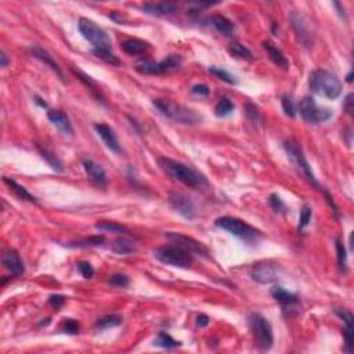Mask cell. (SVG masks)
Wrapping results in <instances>:
<instances>
[{
    "label": "cell",
    "instance_id": "obj_1",
    "mask_svg": "<svg viewBox=\"0 0 354 354\" xmlns=\"http://www.w3.org/2000/svg\"><path fill=\"white\" fill-rule=\"evenodd\" d=\"M308 88L321 97L336 100L342 94L343 85L335 73L325 69H314L308 75Z\"/></svg>",
    "mask_w": 354,
    "mask_h": 354
},
{
    "label": "cell",
    "instance_id": "obj_2",
    "mask_svg": "<svg viewBox=\"0 0 354 354\" xmlns=\"http://www.w3.org/2000/svg\"><path fill=\"white\" fill-rule=\"evenodd\" d=\"M160 165L172 179L177 180L179 183L184 184L185 187L200 190V188H202V185L206 184V180L198 172H195L194 169H191L190 166L181 164V162L170 160V158H161Z\"/></svg>",
    "mask_w": 354,
    "mask_h": 354
},
{
    "label": "cell",
    "instance_id": "obj_3",
    "mask_svg": "<svg viewBox=\"0 0 354 354\" xmlns=\"http://www.w3.org/2000/svg\"><path fill=\"white\" fill-rule=\"evenodd\" d=\"M152 104L155 108L160 111L164 116L175 121L176 124L181 125H198L202 122V116L200 113H196L195 111L190 109V108L184 107L181 104H177L172 100H166V98H154Z\"/></svg>",
    "mask_w": 354,
    "mask_h": 354
},
{
    "label": "cell",
    "instance_id": "obj_4",
    "mask_svg": "<svg viewBox=\"0 0 354 354\" xmlns=\"http://www.w3.org/2000/svg\"><path fill=\"white\" fill-rule=\"evenodd\" d=\"M77 28L82 36L93 46V52H107L111 50V39L101 26L89 18H81Z\"/></svg>",
    "mask_w": 354,
    "mask_h": 354
},
{
    "label": "cell",
    "instance_id": "obj_5",
    "mask_svg": "<svg viewBox=\"0 0 354 354\" xmlns=\"http://www.w3.org/2000/svg\"><path fill=\"white\" fill-rule=\"evenodd\" d=\"M248 323H249L253 342L256 344L257 349H271L272 343H274V335H272V328L268 320L264 319L260 314L252 313L248 317Z\"/></svg>",
    "mask_w": 354,
    "mask_h": 354
},
{
    "label": "cell",
    "instance_id": "obj_6",
    "mask_svg": "<svg viewBox=\"0 0 354 354\" xmlns=\"http://www.w3.org/2000/svg\"><path fill=\"white\" fill-rule=\"evenodd\" d=\"M154 257L164 264L179 267V268H188L192 263V255L184 251L179 245H164L154 249Z\"/></svg>",
    "mask_w": 354,
    "mask_h": 354
},
{
    "label": "cell",
    "instance_id": "obj_7",
    "mask_svg": "<svg viewBox=\"0 0 354 354\" xmlns=\"http://www.w3.org/2000/svg\"><path fill=\"white\" fill-rule=\"evenodd\" d=\"M181 62H183V58L180 54H170L160 62H155L154 60H149V58H141L136 62L134 69L141 75H161V73L179 68Z\"/></svg>",
    "mask_w": 354,
    "mask_h": 354
},
{
    "label": "cell",
    "instance_id": "obj_8",
    "mask_svg": "<svg viewBox=\"0 0 354 354\" xmlns=\"http://www.w3.org/2000/svg\"><path fill=\"white\" fill-rule=\"evenodd\" d=\"M215 226L217 228L230 232L232 235L241 238L244 241H255L256 238L260 237V232L256 228H253L245 221L240 220L237 217H231V216H223V217L216 219Z\"/></svg>",
    "mask_w": 354,
    "mask_h": 354
},
{
    "label": "cell",
    "instance_id": "obj_9",
    "mask_svg": "<svg viewBox=\"0 0 354 354\" xmlns=\"http://www.w3.org/2000/svg\"><path fill=\"white\" fill-rule=\"evenodd\" d=\"M284 149H285V152H287L288 158H289L291 162L296 166V169L302 173L303 177L307 180L310 184H313L314 187H317V188H319L320 187L319 181H317V179H316L313 170H311L307 160H306V156H304V154H303L300 145H298V143H295V141H292V140H288V141L284 143Z\"/></svg>",
    "mask_w": 354,
    "mask_h": 354
},
{
    "label": "cell",
    "instance_id": "obj_10",
    "mask_svg": "<svg viewBox=\"0 0 354 354\" xmlns=\"http://www.w3.org/2000/svg\"><path fill=\"white\" fill-rule=\"evenodd\" d=\"M299 113L304 122L310 125H320L327 122L334 116V112L329 108L319 107L313 97H303L299 103Z\"/></svg>",
    "mask_w": 354,
    "mask_h": 354
},
{
    "label": "cell",
    "instance_id": "obj_11",
    "mask_svg": "<svg viewBox=\"0 0 354 354\" xmlns=\"http://www.w3.org/2000/svg\"><path fill=\"white\" fill-rule=\"evenodd\" d=\"M252 280L256 281L257 284H267L276 283L280 276V267L277 263L271 260H263V262L256 263L252 268Z\"/></svg>",
    "mask_w": 354,
    "mask_h": 354
},
{
    "label": "cell",
    "instance_id": "obj_12",
    "mask_svg": "<svg viewBox=\"0 0 354 354\" xmlns=\"http://www.w3.org/2000/svg\"><path fill=\"white\" fill-rule=\"evenodd\" d=\"M166 238H168L172 244L179 245L180 248H183L184 251L191 253L192 256H202V257L209 256V251H208V248H206L204 244H201L200 241H196V240H194V238H191V237L183 235V234H177V232H168V234H166Z\"/></svg>",
    "mask_w": 354,
    "mask_h": 354
},
{
    "label": "cell",
    "instance_id": "obj_13",
    "mask_svg": "<svg viewBox=\"0 0 354 354\" xmlns=\"http://www.w3.org/2000/svg\"><path fill=\"white\" fill-rule=\"evenodd\" d=\"M169 205L173 211L177 212L180 216H183L187 220H194L195 216H196L194 202L181 192H176V191L170 192Z\"/></svg>",
    "mask_w": 354,
    "mask_h": 354
},
{
    "label": "cell",
    "instance_id": "obj_14",
    "mask_svg": "<svg viewBox=\"0 0 354 354\" xmlns=\"http://www.w3.org/2000/svg\"><path fill=\"white\" fill-rule=\"evenodd\" d=\"M289 20H291V24H292L293 31L296 32V35H298L299 41L302 42L304 46H311L314 42V37L311 31H310L307 20L300 13H296V11H293L292 14H291Z\"/></svg>",
    "mask_w": 354,
    "mask_h": 354
},
{
    "label": "cell",
    "instance_id": "obj_15",
    "mask_svg": "<svg viewBox=\"0 0 354 354\" xmlns=\"http://www.w3.org/2000/svg\"><path fill=\"white\" fill-rule=\"evenodd\" d=\"M83 169L86 172L89 180L92 181L93 184L97 185V187H105L108 184V177L105 170L100 164H97L96 161L89 158V156H85L82 160Z\"/></svg>",
    "mask_w": 354,
    "mask_h": 354
},
{
    "label": "cell",
    "instance_id": "obj_16",
    "mask_svg": "<svg viewBox=\"0 0 354 354\" xmlns=\"http://www.w3.org/2000/svg\"><path fill=\"white\" fill-rule=\"evenodd\" d=\"M94 130L97 132L100 139L103 140V143L105 144V147L108 149H111L115 154H119L122 151L118 137H116V134H115L111 126H108L107 124H96L94 125Z\"/></svg>",
    "mask_w": 354,
    "mask_h": 354
},
{
    "label": "cell",
    "instance_id": "obj_17",
    "mask_svg": "<svg viewBox=\"0 0 354 354\" xmlns=\"http://www.w3.org/2000/svg\"><path fill=\"white\" fill-rule=\"evenodd\" d=\"M47 118L61 133L69 134V136L73 134V126L71 124V119L68 118L65 112H62L60 109H49Z\"/></svg>",
    "mask_w": 354,
    "mask_h": 354
},
{
    "label": "cell",
    "instance_id": "obj_18",
    "mask_svg": "<svg viewBox=\"0 0 354 354\" xmlns=\"http://www.w3.org/2000/svg\"><path fill=\"white\" fill-rule=\"evenodd\" d=\"M3 266L7 271L11 272V276L14 277H20L24 274V263L21 260L18 252L14 251V249H10V251L5 252L3 255Z\"/></svg>",
    "mask_w": 354,
    "mask_h": 354
},
{
    "label": "cell",
    "instance_id": "obj_19",
    "mask_svg": "<svg viewBox=\"0 0 354 354\" xmlns=\"http://www.w3.org/2000/svg\"><path fill=\"white\" fill-rule=\"evenodd\" d=\"M29 52H31V54L35 57V58H37V60L43 62L46 67L50 68V69L56 73L57 76L61 79L62 82H65V77H64V72H62V69L60 68V65L53 60V57L50 56L45 49H42V47L39 46H32L31 49H29Z\"/></svg>",
    "mask_w": 354,
    "mask_h": 354
},
{
    "label": "cell",
    "instance_id": "obj_20",
    "mask_svg": "<svg viewBox=\"0 0 354 354\" xmlns=\"http://www.w3.org/2000/svg\"><path fill=\"white\" fill-rule=\"evenodd\" d=\"M144 13H147L149 16L155 17H165L170 16L177 11V5L172 2H164V3H144L141 6Z\"/></svg>",
    "mask_w": 354,
    "mask_h": 354
},
{
    "label": "cell",
    "instance_id": "obj_21",
    "mask_svg": "<svg viewBox=\"0 0 354 354\" xmlns=\"http://www.w3.org/2000/svg\"><path fill=\"white\" fill-rule=\"evenodd\" d=\"M263 49L266 50V53L268 54V57H270V60H271L277 67H280L281 69H284V71H288L289 69V61H288V58L285 56H284V53L278 49L277 46H274V43H271V42H263Z\"/></svg>",
    "mask_w": 354,
    "mask_h": 354
},
{
    "label": "cell",
    "instance_id": "obj_22",
    "mask_svg": "<svg viewBox=\"0 0 354 354\" xmlns=\"http://www.w3.org/2000/svg\"><path fill=\"white\" fill-rule=\"evenodd\" d=\"M121 49L124 50L126 54L130 56H137V54H145L149 50V45L147 42L141 41V39H128V41L122 42Z\"/></svg>",
    "mask_w": 354,
    "mask_h": 354
},
{
    "label": "cell",
    "instance_id": "obj_23",
    "mask_svg": "<svg viewBox=\"0 0 354 354\" xmlns=\"http://www.w3.org/2000/svg\"><path fill=\"white\" fill-rule=\"evenodd\" d=\"M211 24L213 25L216 31L224 36L234 35L235 32V25L231 22L227 17L221 16V14H215L211 17Z\"/></svg>",
    "mask_w": 354,
    "mask_h": 354
},
{
    "label": "cell",
    "instance_id": "obj_24",
    "mask_svg": "<svg viewBox=\"0 0 354 354\" xmlns=\"http://www.w3.org/2000/svg\"><path fill=\"white\" fill-rule=\"evenodd\" d=\"M111 251L118 253V255H130V253L137 251V242L130 240L128 237H121L112 242Z\"/></svg>",
    "mask_w": 354,
    "mask_h": 354
},
{
    "label": "cell",
    "instance_id": "obj_25",
    "mask_svg": "<svg viewBox=\"0 0 354 354\" xmlns=\"http://www.w3.org/2000/svg\"><path fill=\"white\" fill-rule=\"evenodd\" d=\"M270 293H271V296L277 302H280L283 306H293V304H298L299 303V296L298 295H295V293L292 292H288L287 289H284V288L281 287H274L271 288V291H270Z\"/></svg>",
    "mask_w": 354,
    "mask_h": 354
},
{
    "label": "cell",
    "instance_id": "obj_26",
    "mask_svg": "<svg viewBox=\"0 0 354 354\" xmlns=\"http://www.w3.org/2000/svg\"><path fill=\"white\" fill-rule=\"evenodd\" d=\"M3 181H5V184L10 188L14 194L20 198V200H24V201H28V202H31V204H37V200H36L35 196L29 192V191L26 190L24 185H21L17 183L14 179H10V177H3Z\"/></svg>",
    "mask_w": 354,
    "mask_h": 354
},
{
    "label": "cell",
    "instance_id": "obj_27",
    "mask_svg": "<svg viewBox=\"0 0 354 354\" xmlns=\"http://www.w3.org/2000/svg\"><path fill=\"white\" fill-rule=\"evenodd\" d=\"M94 227H96L97 230L105 231V232H115V234H126V232H129L128 227L126 226L109 220L98 221V223L94 224Z\"/></svg>",
    "mask_w": 354,
    "mask_h": 354
},
{
    "label": "cell",
    "instance_id": "obj_28",
    "mask_svg": "<svg viewBox=\"0 0 354 354\" xmlns=\"http://www.w3.org/2000/svg\"><path fill=\"white\" fill-rule=\"evenodd\" d=\"M124 319L118 316V314H107V316H103L101 319L97 320L96 323V328L97 329H109L115 328V327H119L122 324Z\"/></svg>",
    "mask_w": 354,
    "mask_h": 354
},
{
    "label": "cell",
    "instance_id": "obj_29",
    "mask_svg": "<svg viewBox=\"0 0 354 354\" xmlns=\"http://www.w3.org/2000/svg\"><path fill=\"white\" fill-rule=\"evenodd\" d=\"M234 108H235V105H234V103L231 101L230 98L221 97L219 100V103L215 105V115L217 118H226L230 113H232Z\"/></svg>",
    "mask_w": 354,
    "mask_h": 354
},
{
    "label": "cell",
    "instance_id": "obj_30",
    "mask_svg": "<svg viewBox=\"0 0 354 354\" xmlns=\"http://www.w3.org/2000/svg\"><path fill=\"white\" fill-rule=\"evenodd\" d=\"M37 149H39V154H41L42 158L46 161L47 165H49L53 170H56V172H62V170H64L62 162L58 160V156H57L56 154H53L49 149L42 148V147H37Z\"/></svg>",
    "mask_w": 354,
    "mask_h": 354
},
{
    "label": "cell",
    "instance_id": "obj_31",
    "mask_svg": "<svg viewBox=\"0 0 354 354\" xmlns=\"http://www.w3.org/2000/svg\"><path fill=\"white\" fill-rule=\"evenodd\" d=\"M154 346H160L162 349H177L181 346V342L176 340L166 332H160L154 340Z\"/></svg>",
    "mask_w": 354,
    "mask_h": 354
},
{
    "label": "cell",
    "instance_id": "obj_32",
    "mask_svg": "<svg viewBox=\"0 0 354 354\" xmlns=\"http://www.w3.org/2000/svg\"><path fill=\"white\" fill-rule=\"evenodd\" d=\"M228 53L231 56L235 57V58H241V60H248L251 61L253 60V54L249 49H247L245 46H242L240 43H232L228 46Z\"/></svg>",
    "mask_w": 354,
    "mask_h": 354
},
{
    "label": "cell",
    "instance_id": "obj_33",
    "mask_svg": "<svg viewBox=\"0 0 354 354\" xmlns=\"http://www.w3.org/2000/svg\"><path fill=\"white\" fill-rule=\"evenodd\" d=\"M104 241H105V237H104V235H93V237H90V238L82 240V241H77V242H72V244H68V247H72V248L100 247V245H103Z\"/></svg>",
    "mask_w": 354,
    "mask_h": 354
},
{
    "label": "cell",
    "instance_id": "obj_34",
    "mask_svg": "<svg viewBox=\"0 0 354 354\" xmlns=\"http://www.w3.org/2000/svg\"><path fill=\"white\" fill-rule=\"evenodd\" d=\"M209 72H211L213 76L219 77L220 81L228 83V85H237V83H238L235 76H234V75H231L230 72H227L226 69H221V68H217V67H211L209 68Z\"/></svg>",
    "mask_w": 354,
    "mask_h": 354
},
{
    "label": "cell",
    "instance_id": "obj_35",
    "mask_svg": "<svg viewBox=\"0 0 354 354\" xmlns=\"http://www.w3.org/2000/svg\"><path fill=\"white\" fill-rule=\"evenodd\" d=\"M281 104H283V109L287 116L289 118H295L296 116V108H295V103L291 94H284L281 98Z\"/></svg>",
    "mask_w": 354,
    "mask_h": 354
},
{
    "label": "cell",
    "instance_id": "obj_36",
    "mask_svg": "<svg viewBox=\"0 0 354 354\" xmlns=\"http://www.w3.org/2000/svg\"><path fill=\"white\" fill-rule=\"evenodd\" d=\"M268 204L272 208V211L276 213H281V215H285L287 213V205L284 204V201L280 198V195L271 194L270 198H268Z\"/></svg>",
    "mask_w": 354,
    "mask_h": 354
},
{
    "label": "cell",
    "instance_id": "obj_37",
    "mask_svg": "<svg viewBox=\"0 0 354 354\" xmlns=\"http://www.w3.org/2000/svg\"><path fill=\"white\" fill-rule=\"evenodd\" d=\"M311 217H313V211H311V208L307 205H304L302 208V211H300V219H299V227L298 230L302 231L303 228H306V227L310 224V221H311Z\"/></svg>",
    "mask_w": 354,
    "mask_h": 354
},
{
    "label": "cell",
    "instance_id": "obj_38",
    "mask_svg": "<svg viewBox=\"0 0 354 354\" xmlns=\"http://www.w3.org/2000/svg\"><path fill=\"white\" fill-rule=\"evenodd\" d=\"M79 329H81V325H79V323H77L76 320H64V323H62L61 325L62 332L68 335H76L77 332H79Z\"/></svg>",
    "mask_w": 354,
    "mask_h": 354
},
{
    "label": "cell",
    "instance_id": "obj_39",
    "mask_svg": "<svg viewBox=\"0 0 354 354\" xmlns=\"http://www.w3.org/2000/svg\"><path fill=\"white\" fill-rule=\"evenodd\" d=\"M96 57H98L100 60H103L107 64H111V65H121V60L118 58V56H115L112 53V50H107V52H94Z\"/></svg>",
    "mask_w": 354,
    "mask_h": 354
},
{
    "label": "cell",
    "instance_id": "obj_40",
    "mask_svg": "<svg viewBox=\"0 0 354 354\" xmlns=\"http://www.w3.org/2000/svg\"><path fill=\"white\" fill-rule=\"evenodd\" d=\"M245 115H247V118L249 119L251 122H253V124L262 121L260 112H259V109H257V107L255 104L247 103V105H245Z\"/></svg>",
    "mask_w": 354,
    "mask_h": 354
},
{
    "label": "cell",
    "instance_id": "obj_41",
    "mask_svg": "<svg viewBox=\"0 0 354 354\" xmlns=\"http://www.w3.org/2000/svg\"><path fill=\"white\" fill-rule=\"evenodd\" d=\"M129 283H130V280H129L128 276L121 274V272H115V274H112V276L109 277V284L113 285V287L125 288L128 287Z\"/></svg>",
    "mask_w": 354,
    "mask_h": 354
},
{
    "label": "cell",
    "instance_id": "obj_42",
    "mask_svg": "<svg viewBox=\"0 0 354 354\" xmlns=\"http://www.w3.org/2000/svg\"><path fill=\"white\" fill-rule=\"evenodd\" d=\"M335 314H336L340 320H343L346 328L353 329L354 319H353V314L350 313L349 310H346V308H336V310H335Z\"/></svg>",
    "mask_w": 354,
    "mask_h": 354
},
{
    "label": "cell",
    "instance_id": "obj_43",
    "mask_svg": "<svg viewBox=\"0 0 354 354\" xmlns=\"http://www.w3.org/2000/svg\"><path fill=\"white\" fill-rule=\"evenodd\" d=\"M336 253H338V262L339 266L344 268L346 267V262H347V255H346V248L342 242L336 240Z\"/></svg>",
    "mask_w": 354,
    "mask_h": 354
},
{
    "label": "cell",
    "instance_id": "obj_44",
    "mask_svg": "<svg viewBox=\"0 0 354 354\" xmlns=\"http://www.w3.org/2000/svg\"><path fill=\"white\" fill-rule=\"evenodd\" d=\"M77 270L82 274V277L85 278H92L94 276V268L89 262H79L76 264Z\"/></svg>",
    "mask_w": 354,
    "mask_h": 354
},
{
    "label": "cell",
    "instance_id": "obj_45",
    "mask_svg": "<svg viewBox=\"0 0 354 354\" xmlns=\"http://www.w3.org/2000/svg\"><path fill=\"white\" fill-rule=\"evenodd\" d=\"M191 92L194 93V94H196V96H200V97H206V96L211 94V89H209V86L205 85V83H196V85L192 86Z\"/></svg>",
    "mask_w": 354,
    "mask_h": 354
},
{
    "label": "cell",
    "instance_id": "obj_46",
    "mask_svg": "<svg viewBox=\"0 0 354 354\" xmlns=\"http://www.w3.org/2000/svg\"><path fill=\"white\" fill-rule=\"evenodd\" d=\"M65 302H67V299L64 298V296H61V295H52V296L49 298V303H50L56 310L61 308L62 306L65 304Z\"/></svg>",
    "mask_w": 354,
    "mask_h": 354
},
{
    "label": "cell",
    "instance_id": "obj_47",
    "mask_svg": "<svg viewBox=\"0 0 354 354\" xmlns=\"http://www.w3.org/2000/svg\"><path fill=\"white\" fill-rule=\"evenodd\" d=\"M343 108L346 109V112L349 113V115H353V94H351V93L347 94V97L344 100Z\"/></svg>",
    "mask_w": 354,
    "mask_h": 354
},
{
    "label": "cell",
    "instance_id": "obj_48",
    "mask_svg": "<svg viewBox=\"0 0 354 354\" xmlns=\"http://www.w3.org/2000/svg\"><path fill=\"white\" fill-rule=\"evenodd\" d=\"M209 317L208 316H205V314H200L198 317H196V325L200 327V328H205V327H208L209 325Z\"/></svg>",
    "mask_w": 354,
    "mask_h": 354
},
{
    "label": "cell",
    "instance_id": "obj_49",
    "mask_svg": "<svg viewBox=\"0 0 354 354\" xmlns=\"http://www.w3.org/2000/svg\"><path fill=\"white\" fill-rule=\"evenodd\" d=\"M109 18L115 21L116 24H125V21H126V18H125L121 13H118V11H113V13H111V14H109Z\"/></svg>",
    "mask_w": 354,
    "mask_h": 354
},
{
    "label": "cell",
    "instance_id": "obj_50",
    "mask_svg": "<svg viewBox=\"0 0 354 354\" xmlns=\"http://www.w3.org/2000/svg\"><path fill=\"white\" fill-rule=\"evenodd\" d=\"M9 58H7V54H6L5 52H2L0 53V67H3V68H6L7 65H9Z\"/></svg>",
    "mask_w": 354,
    "mask_h": 354
},
{
    "label": "cell",
    "instance_id": "obj_51",
    "mask_svg": "<svg viewBox=\"0 0 354 354\" xmlns=\"http://www.w3.org/2000/svg\"><path fill=\"white\" fill-rule=\"evenodd\" d=\"M334 6L338 9V13H339V16L342 17V18H344L346 20V14H344V9H343V6L340 5L339 2H335L334 3Z\"/></svg>",
    "mask_w": 354,
    "mask_h": 354
},
{
    "label": "cell",
    "instance_id": "obj_52",
    "mask_svg": "<svg viewBox=\"0 0 354 354\" xmlns=\"http://www.w3.org/2000/svg\"><path fill=\"white\" fill-rule=\"evenodd\" d=\"M35 103L39 105V107H42V108H47V104H46V101H43V98H41V97H37L36 96L35 97Z\"/></svg>",
    "mask_w": 354,
    "mask_h": 354
},
{
    "label": "cell",
    "instance_id": "obj_53",
    "mask_svg": "<svg viewBox=\"0 0 354 354\" xmlns=\"http://www.w3.org/2000/svg\"><path fill=\"white\" fill-rule=\"evenodd\" d=\"M50 324V319H46V320H42V323H39V325H49Z\"/></svg>",
    "mask_w": 354,
    "mask_h": 354
},
{
    "label": "cell",
    "instance_id": "obj_54",
    "mask_svg": "<svg viewBox=\"0 0 354 354\" xmlns=\"http://www.w3.org/2000/svg\"><path fill=\"white\" fill-rule=\"evenodd\" d=\"M346 81H347L349 83L353 82V72H350L349 75H347V79H346Z\"/></svg>",
    "mask_w": 354,
    "mask_h": 354
}]
</instances>
